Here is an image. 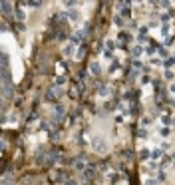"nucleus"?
Instances as JSON below:
<instances>
[{
  "label": "nucleus",
  "instance_id": "nucleus-1",
  "mask_svg": "<svg viewBox=\"0 0 175 185\" xmlns=\"http://www.w3.org/2000/svg\"><path fill=\"white\" fill-rule=\"evenodd\" d=\"M92 145H94V149H96L98 153H106V151H108V143H106L102 138H96Z\"/></svg>",
  "mask_w": 175,
  "mask_h": 185
},
{
  "label": "nucleus",
  "instance_id": "nucleus-2",
  "mask_svg": "<svg viewBox=\"0 0 175 185\" xmlns=\"http://www.w3.org/2000/svg\"><path fill=\"white\" fill-rule=\"evenodd\" d=\"M2 12H4V16H10V14H12V4H10V0H2Z\"/></svg>",
  "mask_w": 175,
  "mask_h": 185
},
{
  "label": "nucleus",
  "instance_id": "nucleus-3",
  "mask_svg": "<svg viewBox=\"0 0 175 185\" xmlns=\"http://www.w3.org/2000/svg\"><path fill=\"white\" fill-rule=\"evenodd\" d=\"M90 72H92L94 76H100V72H102L100 64H98V62H92V64H90Z\"/></svg>",
  "mask_w": 175,
  "mask_h": 185
},
{
  "label": "nucleus",
  "instance_id": "nucleus-4",
  "mask_svg": "<svg viewBox=\"0 0 175 185\" xmlns=\"http://www.w3.org/2000/svg\"><path fill=\"white\" fill-rule=\"evenodd\" d=\"M68 18H70V20H74V22H76V20H80V18H82V16H80V10H70V12H68Z\"/></svg>",
  "mask_w": 175,
  "mask_h": 185
},
{
  "label": "nucleus",
  "instance_id": "nucleus-5",
  "mask_svg": "<svg viewBox=\"0 0 175 185\" xmlns=\"http://www.w3.org/2000/svg\"><path fill=\"white\" fill-rule=\"evenodd\" d=\"M84 177H86V179H92V177H96V169H92V167H86V169H84Z\"/></svg>",
  "mask_w": 175,
  "mask_h": 185
},
{
  "label": "nucleus",
  "instance_id": "nucleus-6",
  "mask_svg": "<svg viewBox=\"0 0 175 185\" xmlns=\"http://www.w3.org/2000/svg\"><path fill=\"white\" fill-rule=\"evenodd\" d=\"M64 114H66V110H64V106H58V108H56V120H60V118H64Z\"/></svg>",
  "mask_w": 175,
  "mask_h": 185
},
{
  "label": "nucleus",
  "instance_id": "nucleus-7",
  "mask_svg": "<svg viewBox=\"0 0 175 185\" xmlns=\"http://www.w3.org/2000/svg\"><path fill=\"white\" fill-rule=\"evenodd\" d=\"M82 38H84V32H76V34L72 36V42H78V44H80V42H82Z\"/></svg>",
  "mask_w": 175,
  "mask_h": 185
},
{
  "label": "nucleus",
  "instance_id": "nucleus-8",
  "mask_svg": "<svg viewBox=\"0 0 175 185\" xmlns=\"http://www.w3.org/2000/svg\"><path fill=\"white\" fill-rule=\"evenodd\" d=\"M131 54L137 58V56H141V54H143V48H141V46H135L133 50H131Z\"/></svg>",
  "mask_w": 175,
  "mask_h": 185
},
{
  "label": "nucleus",
  "instance_id": "nucleus-9",
  "mask_svg": "<svg viewBox=\"0 0 175 185\" xmlns=\"http://www.w3.org/2000/svg\"><path fill=\"white\" fill-rule=\"evenodd\" d=\"M16 18H18V20H24V18H26V14H24V10H22V8H18V10H16Z\"/></svg>",
  "mask_w": 175,
  "mask_h": 185
},
{
  "label": "nucleus",
  "instance_id": "nucleus-10",
  "mask_svg": "<svg viewBox=\"0 0 175 185\" xmlns=\"http://www.w3.org/2000/svg\"><path fill=\"white\" fill-rule=\"evenodd\" d=\"M171 66H175V58H173V56L165 60V68H171Z\"/></svg>",
  "mask_w": 175,
  "mask_h": 185
},
{
  "label": "nucleus",
  "instance_id": "nucleus-11",
  "mask_svg": "<svg viewBox=\"0 0 175 185\" xmlns=\"http://www.w3.org/2000/svg\"><path fill=\"white\" fill-rule=\"evenodd\" d=\"M76 169H80V171H84V169H86V163H84L82 159H80V161H76Z\"/></svg>",
  "mask_w": 175,
  "mask_h": 185
},
{
  "label": "nucleus",
  "instance_id": "nucleus-12",
  "mask_svg": "<svg viewBox=\"0 0 175 185\" xmlns=\"http://www.w3.org/2000/svg\"><path fill=\"white\" fill-rule=\"evenodd\" d=\"M2 68H8V54H2Z\"/></svg>",
  "mask_w": 175,
  "mask_h": 185
},
{
  "label": "nucleus",
  "instance_id": "nucleus-13",
  "mask_svg": "<svg viewBox=\"0 0 175 185\" xmlns=\"http://www.w3.org/2000/svg\"><path fill=\"white\" fill-rule=\"evenodd\" d=\"M151 157H153V159H159V157H161V149H155V151H151Z\"/></svg>",
  "mask_w": 175,
  "mask_h": 185
},
{
  "label": "nucleus",
  "instance_id": "nucleus-14",
  "mask_svg": "<svg viewBox=\"0 0 175 185\" xmlns=\"http://www.w3.org/2000/svg\"><path fill=\"white\" fill-rule=\"evenodd\" d=\"M147 155H149V151H147V149H143V151L139 153V157H141V159H147Z\"/></svg>",
  "mask_w": 175,
  "mask_h": 185
},
{
  "label": "nucleus",
  "instance_id": "nucleus-15",
  "mask_svg": "<svg viewBox=\"0 0 175 185\" xmlns=\"http://www.w3.org/2000/svg\"><path fill=\"white\" fill-rule=\"evenodd\" d=\"M56 84H58V86H64V84H66V78H58Z\"/></svg>",
  "mask_w": 175,
  "mask_h": 185
},
{
  "label": "nucleus",
  "instance_id": "nucleus-16",
  "mask_svg": "<svg viewBox=\"0 0 175 185\" xmlns=\"http://www.w3.org/2000/svg\"><path fill=\"white\" fill-rule=\"evenodd\" d=\"M28 4H30V6H38V4H40V0H28Z\"/></svg>",
  "mask_w": 175,
  "mask_h": 185
},
{
  "label": "nucleus",
  "instance_id": "nucleus-17",
  "mask_svg": "<svg viewBox=\"0 0 175 185\" xmlns=\"http://www.w3.org/2000/svg\"><path fill=\"white\" fill-rule=\"evenodd\" d=\"M149 2H151V4H159V0H149Z\"/></svg>",
  "mask_w": 175,
  "mask_h": 185
},
{
  "label": "nucleus",
  "instance_id": "nucleus-18",
  "mask_svg": "<svg viewBox=\"0 0 175 185\" xmlns=\"http://www.w3.org/2000/svg\"><path fill=\"white\" fill-rule=\"evenodd\" d=\"M68 185H78V183L76 181H68Z\"/></svg>",
  "mask_w": 175,
  "mask_h": 185
},
{
  "label": "nucleus",
  "instance_id": "nucleus-19",
  "mask_svg": "<svg viewBox=\"0 0 175 185\" xmlns=\"http://www.w3.org/2000/svg\"><path fill=\"white\" fill-rule=\"evenodd\" d=\"M171 92H173V94H175V84H173V86H171Z\"/></svg>",
  "mask_w": 175,
  "mask_h": 185
},
{
  "label": "nucleus",
  "instance_id": "nucleus-20",
  "mask_svg": "<svg viewBox=\"0 0 175 185\" xmlns=\"http://www.w3.org/2000/svg\"><path fill=\"white\" fill-rule=\"evenodd\" d=\"M171 157H173V159H175V153H173V155H171Z\"/></svg>",
  "mask_w": 175,
  "mask_h": 185
},
{
  "label": "nucleus",
  "instance_id": "nucleus-21",
  "mask_svg": "<svg viewBox=\"0 0 175 185\" xmlns=\"http://www.w3.org/2000/svg\"><path fill=\"white\" fill-rule=\"evenodd\" d=\"M173 124H175V118H173Z\"/></svg>",
  "mask_w": 175,
  "mask_h": 185
}]
</instances>
